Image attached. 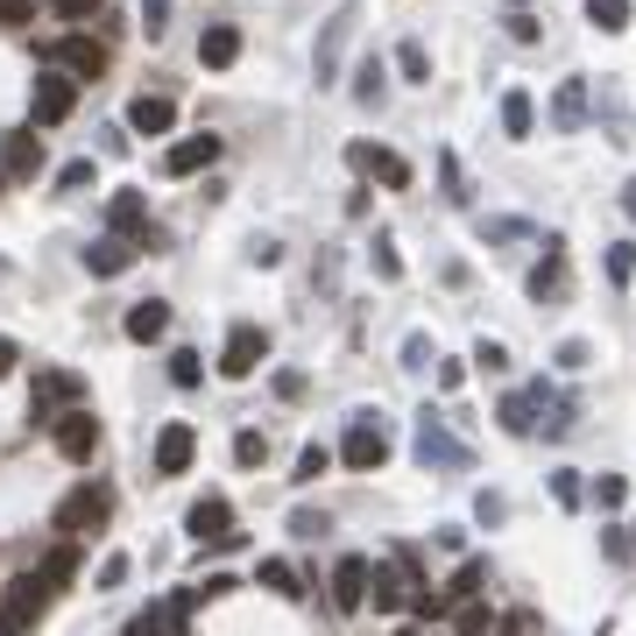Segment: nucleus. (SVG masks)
<instances>
[{
  "label": "nucleus",
  "mask_w": 636,
  "mask_h": 636,
  "mask_svg": "<svg viewBox=\"0 0 636 636\" xmlns=\"http://www.w3.org/2000/svg\"><path fill=\"white\" fill-rule=\"evenodd\" d=\"M460 636H488V608H474V602L460 608Z\"/></svg>",
  "instance_id": "obj_47"
},
{
  "label": "nucleus",
  "mask_w": 636,
  "mask_h": 636,
  "mask_svg": "<svg viewBox=\"0 0 636 636\" xmlns=\"http://www.w3.org/2000/svg\"><path fill=\"white\" fill-rule=\"evenodd\" d=\"M36 573H43V581H50V594H57V587L71 581V573H79V552H71V545H57V552H50V558H43Z\"/></svg>",
  "instance_id": "obj_30"
},
{
  "label": "nucleus",
  "mask_w": 636,
  "mask_h": 636,
  "mask_svg": "<svg viewBox=\"0 0 636 636\" xmlns=\"http://www.w3.org/2000/svg\"><path fill=\"white\" fill-rule=\"evenodd\" d=\"M608 283H636V241H615L608 248Z\"/></svg>",
  "instance_id": "obj_33"
},
{
  "label": "nucleus",
  "mask_w": 636,
  "mask_h": 636,
  "mask_svg": "<svg viewBox=\"0 0 636 636\" xmlns=\"http://www.w3.org/2000/svg\"><path fill=\"white\" fill-rule=\"evenodd\" d=\"M14 361H22V354H14V340H8V333H0V375H8V369H14Z\"/></svg>",
  "instance_id": "obj_53"
},
{
  "label": "nucleus",
  "mask_w": 636,
  "mask_h": 636,
  "mask_svg": "<svg viewBox=\"0 0 636 636\" xmlns=\"http://www.w3.org/2000/svg\"><path fill=\"white\" fill-rule=\"evenodd\" d=\"M291 531H297V537H319V531H325V516H319V509H297V516H291Z\"/></svg>",
  "instance_id": "obj_50"
},
{
  "label": "nucleus",
  "mask_w": 636,
  "mask_h": 636,
  "mask_svg": "<svg viewBox=\"0 0 636 636\" xmlns=\"http://www.w3.org/2000/svg\"><path fill=\"white\" fill-rule=\"evenodd\" d=\"M71 107H79V79L71 71H36V92H29V113H36V128H57V121H71Z\"/></svg>",
  "instance_id": "obj_4"
},
{
  "label": "nucleus",
  "mask_w": 636,
  "mask_h": 636,
  "mask_svg": "<svg viewBox=\"0 0 636 636\" xmlns=\"http://www.w3.org/2000/svg\"><path fill=\"white\" fill-rule=\"evenodd\" d=\"M241 57V29L234 22H212L205 36H199V64H212V71H226Z\"/></svg>",
  "instance_id": "obj_23"
},
{
  "label": "nucleus",
  "mask_w": 636,
  "mask_h": 636,
  "mask_svg": "<svg viewBox=\"0 0 636 636\" xmlns=\"http://www.w3.org/2000/svg\"><path fill=\"white\" fill-rule=\"evenodd\" d=\"M128 262H134V241H128V234H100V241L85 248V269H92V276H121Z\"/></svg>",
  "instance_id": "obj_22"
},
{
  "label": "nucleus",
  "mask_w": 636,
  "mask_h": 636,
  "mask_svg": "<svg viewBox=\"0 0 636 636\" xmlns=\"http://www.w3.org/2000/svg\"><path fill=\"white\" fill-rule=\"evenodd\" d=\"M50 8H57V14H92L100 0H50Z\"/></svg>",
  "instance_id": "obj_52"
},
{
  "label": "nucleus",
  "mask_w": 636,
  "mask_h": 636,
  "mask_svg": "<svg viewBox=\"0 0 636 636\" xmlns=\"http://www.w3.org/2000/svg\"><path fill=\"white\" fill-rule=\"evenodd\" d=\"M262 587H276V594H291V602H304V594H312V587H304V581H297V566H283V558H262Z\"/></svg>",
  "instance_id": "obj_27"
},
{
  "label": "nucleus",
  "mask_w": 636,
  "mask_h": 636,
  "mask_svg": "<svg viewBox=\"0 0 636 636\" xmlns=\"http://www.w3.org/2000/svg\"><path fill=\"white\" fill-rule=\"evenodd\" d=\"M594 503H602V509H623V503H629V481H623V474H602V481H594Z\"/></svg>",
  "instance_id": "obj_36"
},
{
  "label": "nucleus",
  "mask_w": 636,
  "mask_h": 636,
  "mask_svg": "<svg viewBox=\"0 0 636 636\" xmlns=\"http://www.w3.org/2000/svg\"><path fill=\"white\" fill-rule=\"evenodd\" d=\"M488 636H524V623H516V615H509V623H503V629H488Z\"/></svg>",
  "instance_id": "obj_55"
},
{
  "label": "nucleus",
  "mask_w": 636,
  "mask_h": 636,
  "mask_svg": "<svg viewBox=\"0 0 636 636\" xmlns=\"http://www.w3.org/2000/svg\"><path fill=\"white\" fill-rule=\"evenodd\" d=\"M199 354H191V346H178V354H170V382H178V390H199Z\"/></svg>",
  "instance_id": "obj_34"
},
{
  "label": "nucleus",
  "mask_w": 636,
  "mask_h": 636,
  "mask_svg": "<svg viewBox=\"0 0 636 636\" xmlns=\"http://www.w3.org/2000/svg\"><path fill=\"white\" fill-rule=\"evenodd\" d=\"M79 396H85V382L71 369H43V375H36V396H29V424H57Z\"/></svg>",
  "instance_id": "obj_6"
},
{
  "label": "nucleus",
  "mask_w": 636,
  "mask_h": 636,
  "mask_svg": "<svg viewBox=\"0 0 636 636\" xmlns=\"http://www.w3.org/2000/svg\"><path fill=\"white\" fill-rule=\"evenodd\" d=\"M552 361H558L566 375H581L587 361H594V346H587V340H558V354H552Z\"/></svg>",
  "instance_id": "obj_35"
},
{
  "label": "nucleus",
  "mask_w": 636,
  "mask_h": 636,
  "mask_svg": "<svg viewBox=\"0 0 636 636\" xmlns=\"http://www.w3.org/2000/svg\"><path fill=\"white\" fill-rule=\"evenodd\" d=\"M163 14H170V0H142V29H149V36H163V29H170Z\"/></svg>",
  "instance_id": "obj_48"
},
{
  "label": "nucleus",
  "mask_w": 636,
  "mask_h": 636,
  "mask_svg": "<svg viewBox=\"0 0 636 636\" xmlns=\"http://www.w3.org/2000/svg\"><path fill=\"white\" fill-rule=\"evenodd\" d=\"M340 460L354 474H375L382 460H390V424H382L375 411H354L346 417V438H340Z\"/></svg>",
  "instance_id": "obj_3"
},
{
  "label": "nucleus",
  "mask_w": 636,
  "mask_h": 636,
  "mask_svg": "<svg viewBox=\"0 0 636 636\" xmlns=\"http://www.w3.org/2000/svg\"><path fill=\"white\" fill-rule=\"evenodd\" d=\"M587 22L602 29V36H615V29H629V0H587Z\"/></svg>",
  "instance_id": "obj_28"
},
{
  "label": "nucleus",
  "mask_w": 636,
  "mask_h": 636,
  "mask_svg": "<svg viewBox=\"0 0 636 636\" xmlns=\"http://www.w3.org/2000/svg\"><path fill=\"white\" fill-rule=\"evenodd\" d=\"M107 509H113V495L85 481V488H71L64 503H57V531H64V537H85V531H100V524H107Z\"/></svg>",
  "instance_id": "obj_7"
},
{
  "label": "nucleus",
  "mask_w": 636,
  "mask_h": 636,
  "mask_svg": "<svg viewBox=\"0 0 636 636\" xmlns=\"http://www.w3.org/2000/svg\"><path fill=\"white\" fill-rule=\"evenodd\" d=\"M191 453H199V432H191L184 417H170L163 432H157V474L170 481V474H184L191 467Z\"/></svg>",
  "instance_id": "obj_15"
},
{
  "label": "nucleus",
  "mask_w": 636,
  "mask_h": 636,
  "mask_svg": "<svg viewBox=\"0 0 636 636\" xmlns=\"http://www.w3.org/2000/svg\"><path fill=\"white\" fill-rule=\"evenodd\" d=\"M602 552H608V558H629V552H636V537H629L623 524H608V531H602Z\"/></svg>",
  "instance_id": "obj_42"
},
{
  "label": "nucleus",
  "mask_w": 636,
  "mask_h": 636,
  "mask_svg": "<svg viewBox=\"0 0 636 636\" xmlns=\"http://www.w3.org/2000/svg\"><path fill=\"white\" fill-rule=\"evenodd\" d=\"M262 361H269V333H262V325H234L226 346H220V375H226V382H248Z\"/></svg>",
  "instance_id": "obj_8"
},
{
  "label": "nucleus",
  "mask_w": 636,
  "mask_h": 636,
  "mask_svg": "<svg viewBox=\"0 0 636 636\" xmlns=\"http://www.w3.org/2000/svg\"><path fill=\"white\" fill-rule=\"evenodd\" d=\"M50 432H57V453H64V460H92V453H100V417H92L85 403H71Z\"/></svg>",
  "instance_id": "obj_9"
},
{
  "label": "nucleus",
  "mask_w": 636,
  "mask_h": 636,
  "mask_svg": "<svg viewBox=\"0 0 636 636\" xmlns=\"http://www.w3.org/2000/svg\"><path fill=\"white\" fill-rule=\"evenodd\" d=\"M184 524H191V537H199V545H212V552H234V545H241V531H234V503H226V495H199Z\"/></svg>",
  "instance_id": "obj_5"
},
{
  "label": "nucleus",
  "mask_w": 636,
  "mask_h": 636,
  "mask_svg": "<svg viewBox=\"0 0 636 636\" xmlns=\"http://www.w3.org/2000/svg\"><path fill=\"white\" fill-rule=\"evenodd\" d=\"M50 608V581L43 573H14L8 594H0V636H29Z\"/></svg>",
  "instance_id": "obj_2"
},
{
  "label": "nucleus",
  "mask_w": 636,
  "mask_h": 636,
  "mask_svg": "<svg viewBox=\"0 0 636 636\" xmlns=\"http://www.w3.org/2000/svg\"><path fill=\"white\" fill-rule=\"evenodd\" d=\"M276 396H291V403H297V396H304V375H297V369H283V375H276Z\"/></svg>",
  "instance_id": "obj_51"
},
{
  "label": "nucleus",
  "mask_w": 636,
  "mask_h": 636,
  "mask_svg": "<svg viewBox=\"0 0 636 636\" xmlns=\"http://www.w3.org/2000/svg\"><path fill=\"white\" fill-rule=\"evenodd\" d=\"M142 226H149V199H142V191H113V199H107V234H142Z\"/></svg>",
  "instance_id": "obj_21"
},
{
  "label": "nucleus",
  "mask_w": 636,
  "mask_h": 636,
  "mask_svg": "<svg viewBox=\"0 0 636 636\" xmlns=\"http://www.w3.org/2000/svg\"><path fill=\"white\" fill-rule=\"evenodd\" d=\"M121 581H128V552H113L107 566H100V587H121Z\"/></svg>",
  "instance_id": "obj_49"
},
{
  "label": "nucleus",
  "mask_w": 636,
  "mask_h": 636,
  "mask_svg": "<svg viewBox=\"0 0 636 636\" xmlns=\"http://www.w3.org/2000/svg\"><path fill=\"white\" fill-rule=\"evenodd\" d=\"M438 178H446V199H453V205H467V199H474V191H467V178H460V163H453V157H438Z\"/></svg>",
  "instance_id": "obj_39"
},
{
  "label": "nucleus",
  "mask_w": 636,
  "mask_h": 636,
  "mask_svg": "<svg viewBox=\"0 0 636 636\" xmlns=\"http://www.w3.org/2000/svg\"><path fill=\"white\" fill-rule=\"evenodd\" d=\"M503 134H509V142H531V134H537V100L524 85L503 92Z\"/></svg>",
  "instance_id": "obj_25"
},
{
  "label": "nucleus",
  "mask_w": 636,
  "mask_h": 636,
  "mask_svg": "<svg viewBox=\"0 0 636 636\" xmlns=\"http://www.w3.org/2000/svg\"><path fill=\"white\" fill-rule=\"evenodd\" d=\"M36 22V0H0V29H29Z\"/></svg>",
  "instance_id": "obj_40"
},
{
  "label": "nucleus",
  "mask_w": 636,
  "mask_h": 636,
  "mask_svg": "<svg viewBox=\"0 0 636 636\" xmlns=\"http://www.w3.org/2000/svg\"><path fill=\"white\" fill-rule=\"evenodd\" d=\"M424 361H432V340L411 333V340H403V369H424Z\"/></svg>",
  "instance_id": "obj_46"
},
{
  "label": "nucleus",
  "mask_w": 636,
  "mask_h": 636,
  "mask_svg": "<svg viewBox=\"0 0 636 636\" xmlns=\"http://www.w3.org/2000/svg\"><path fill=\"white\" fill-rule=\"evenodd\" d=\"M354 22H361L354 0H346L333 22H325V36H319V85H333V79H340V50H346V36H354Z\"/></svg>",
  "instance_id": "obj_16"
},
{
  "label": "nucleus",
  "mask_w": 636,
  "mask_h": 636,
  "mask_svg": "<svg viewBox=\"0 0 636 636\" xmlns=\"http://www.w3.org/2000/svg\"><path fill=\"white\" fill-rule=\"evenodd\" d=\"M262 453H269L262 432H234V460H241V467H262Z\"/></svg>",
  "instance_id": "obj_37"
},
{
  "label": "nucleus",
  "mask_w": 636,
  "mask_h": 636,
  "mask_svg": "<svg viewBox=\"0 0 636 636\" xmlns=\"http://www.w3.org/2000/svg\"><path fill=\"white\" fill-rule=\"evenodd\" d=\"M325 467H333V453H325V446H304V453H297V474H291V481H319Z\"/></svg>",
  "instance_id": "obj_38"
},
{
  "label": "nucleus",
  "mask_w": 636,
  "mask_h": 636,
  "mask_svg": "<svg viewBox=\"0 0 636 636\" xmlns=\"http://www.w3.org/2000/svg\"><path fill=\"white\" fill-rule=\"evenodd\" d=\"M212 163H220V134H184V142H170V157H163L170 178H191V170H212Z\"/></svg>",
  "instance_id": "obj_18"
},
{
  "label": "nucleus",
  "mask_w": 636,
  "mask_h": 636,
  "mask_svg": "<svg viewBox=\"0 0 636 636\" xmlns=\"http://www.w3.org/2000/svg\"><path fill=\"white\" fill-rule=\"evenodd\" d=\"M623 212H629V220H636V178L623 184Z\"/></svg>",
  "instance_id": "obj_54"
},
{
  "label": "nucleus",
  "mask_w": 636,
  "mask_h": 636,
  "mask_svg": "<svg viewBox=\"0 0 636 636\" xmlns=\"http://www.w3.org/2000/svg\"><path fill=\"white\" fill-rule=\"evenodd\" d=\"M163 333H170V304L163 297H142L128 312V340H163Z\"/></svg>",
  "instance_id": "obj_26"
},
{
  "label": "nucleus",
  "mask_w": 636,
  "mask_h": 636,
  "mask_svg": "<svg viewBox=\"0 0 636 636\" xmlns=\"http://www.w3.org/2000/svg\"><path fill=\"white\" fill-rule=\"evenodd\" d=\"M481 234H488V241H524V234H531V220H488Z\"/></svg>",
  "instance_id": "obj_43"
},
{
  "label": "nucleus",
  "mask_w": 636,
  "mask_h": 636,
  "mask_svg": "<svg viewBox=\"0 0 636 636\" xmlns=\"http://www.w3.org/2000/svg\"><path fill=\"white\" fill-rule=\"evenodd\" d=\"M411 453H417V460H424V467H432V474H467V467H474V446H467V438H453V432H446V417H438L432 403H424V411H417Z\"/></svg>",
  "instance_id": "obj_1"
},
{
  "label": "nucleus",
  "mask_w": 636,
  "mask_h": 636,
  "mask_svg": "<svg viewBox=\"0 0 636 636\" xmlns=\"http://www.w3.org/2000/svg\"><path fill=\"white\" fill-rule=\"evenodd\" d=\"M0 170H8V178H36V170H43V134H8Z\"/></svg>",
  "instance_id": "obj_24"
},
{
  "label": "nucleus",
  "mask_w": 636,
  "mask_h": 636,
  "mask_svg": "<svg viewBox=\"0 0 636 636\" xmlns=\"http://www.w3.org/2000/svg\"><path fill=\"white\" fill-rule=\"evenodd\" d=\"M552 495H558V503H566V509H581V503H587L581 474H552Z\"/></svg>",
  "instance_id": "obj_41"
},
{
  "label": "nucleus",
  "mask_w": 636,
  "mask_h": 636,
  "mask_svg": "<svg viewBox=\"0 0 636 636\" xmlns=\"http://www.w3.org/2000/svg\"><path fill=\"white\" fill-rule=\"evenodd\" d=\"M92 184V163H64L57 170V191H85Z\"/></svg>",
  "instance_id": "obj_45"
},
{
  "label": "nucleus",
  "mask_w": 636,
  "mask_h": 636,
  "mask_svg": "<svg viewBox=\"0 0 636 636\" xmlns=\"http://www.w3.org/2000/svg\"><path fill=\"white\" fill-rule=\"evenodd\" d=\"M128 128H134V134H170V128H178V100H163V92L128 100Z\"/></svg>",
  "instance_id": "obj_19"
},
{
  "label": "nucleus",
  "mask_w": 636,
  "mask_h": 636,
  "mask_svg": "<svg viewBox=\"0 0 636 636\" xmlns=\"http://www.w3.org/2000/svg\"><path fill=\"white\" fill-rule=\"evenodd\" d=\"M396 71L411 85H432V57H424V43H396Z\"/></svg>",
  "instance_id": "obj_29"
},
{
  "label": "nucleus",
  "mask_w": 636,
  "mask_h": 636,
  "mask_svg": "<svg viewBox=\"0 0 636 636\" xmlns=\"http://www.w3.org/2000/svg\"><path fill=\"white\" fill-rule=\"evenodd\" d=\"M411 594H417V581L396 566V558L369 566V602H375V615H403V608H411Z\"/></svg>",
  "instance_id": "obj_10"
},
{
  "label": "nucleus",
  "mask_w": 636,
  "mask_h": 636,
  "mask_svg": "<svg viewBox=\"0 0 636 636\" xmlns=\"http://www.w3.org/2000/svg\"><path fill=\"white\" fill-rule=\"evenodd\" d=\"M43 57L57 71H71V79H100V71H107V50L92 43V36H64V43H50Z\"/></svg>",
  "instance_id": "obj_11"
},
{
  "label": "nucleus",
  "mask_w": 636,
  "mask_h": 636,
  "mask_svg": "<svg viewBox=\"0 0 636 636\" xmlns=\"http://www.w3.org/2000/svg\"><path fill=\"white\" fill-rule=\"evenodd\" d=\"M474 369H481V375H509V346H503V340H481V346H474Z\"/></svg>",
  "instance_id": "obj_32"
},
{
  "label": "nucleus",
  "mask_w": 636,
  "mask_h": 636,
  "mask_svg": "<svg viewBox=\"0 0 636 636\" xmlns=\"http://www.w3.org/2000/svg\"><path fill=\"white\" fill-rule=\"evenodd\" d=\"M0 184H8V170H0Z\"/></svg>",
  "instance_id": "obj_56"
},
{
  "label": "nucleus",
  "mask_w": 636,
  "mask_h": 636,
  "mask_svg": "<svg viewBox=\"0 0 636 636\" xmlns=\"http://www.w3.org/2000/svg\"><path fill=\"white\" fill-rule=\"evenodd\" d=\"M495 417H503V432H509V438H531V432H537V417H545V390H509L503 403H495Z\"/></svg>",
  "instance_id": "obj_17"
},
{
  "label": "nucleus",
  "mask_w": 636,
  "mask_h": 636,
  "mask_svg": "<svg viewBox=\"0 0 636 636\" xmlns=\"http://www.w3.org/2000/svg\"><path fill=\"white\" fill-rule=\"evenodd\" d=\"M354 100H361V107L382 100V57H361V71H354Z\"/></svg>",
  "instance_id": "obj_31"
},
{
  "label": "nucleus",
  "mask_w": 636,
  "mask_h": 636,
  "mask_svg": "<svg viewBox=\"0 0 636 636\" xmlns=\"http://www.w3.org/2000/svg\"><path fill=\"white\" fill-rule=\"evenodd\" d=\"M594 636H608V629H594Z\"/></svg>",
  "instance_id": "obj_57"
},
{
  "label": "nucleus",
  "mask_w": 636,
  "mask_h": 636,
  "mask_svg": "<svg viewBox=\"0 0 636 636\" xmlns=\"http://www.w3.org/2000/svg\"><path fill=\"white\" fill-rule=\"evenodd\" d=\"M346 163H354L361 178H382L390 191H403V184H411V163H403V157H390V149H375V142H346Z\"/></svg>",
  "instance_id": "obj_13"
},
{
  "label": "nucleus",
  "mask_w": 636,
  "mask_h": 636,
  "mask_svg": "<svg viewBox=\"0 0 636 636\" xmlns=\"http://www.w3.org/2000/svg\"><path fill=\"white\" fill-rule=\"evenodd\" d=\"M375 276H382V283H396V276H403V262H396V248H390V241H375Z\"/></svg>",
  "instance_id": "obj_44"
},
{
  "label": "nucleus",
  "mask_w": 636,
  "mask_h": 636,
  "mask_svg": "<svg viewBox=\"0 0 636 636\" xmlns=\"http://www.w3.org/2000/svg\"><path fill=\"white\" fill-rule=\"evenodd\" d=\"M587 113H594V85H587V79H566V85L552 92V128H558V134H581Z\"/></svg>",
  "instance_id": "obj_14"
},
{
  "label": "nucleus",
  "mask_w": 636,
  "mask_h": 636,
  "mask_svg": "<svg viewBox=\"0 0 636 636\" xmlns=\"http://www.w3.org/2000/svg\"><path fill=\"white\" fill-rule=\"evenodd\" d=\"M369 566H375V558H361V552H346L340 566H333V608L340 615L369 608Z\"/></svg>",
  "instance_id": "obj_12"
},
{
  "label": "nucleus",
  "mask_w": 636,
  "mask_h": 636,
  "mask_svg": "<svg viewBox=\"0 0 636 636\" xmlns=\"http://www.w3.org/2000/svg\"><path fill=\"white\" fill-rule=\"evenodd\" d=\"M558 291H566V241L545 234V262L531 269V297L545 304V297H558Z\"/></svg>",
  "instance_id": "obj_20"
}]
</instances>
